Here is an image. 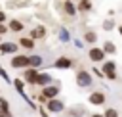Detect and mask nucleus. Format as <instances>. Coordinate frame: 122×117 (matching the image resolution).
Returning a JSON list of instances; mask_svg holds the SVG:
<instances>
[{"instance_id": "nucleus-1", "label": "nucleus", "mask_w": 122, "mask_h": 117, "mask_svg": "<svg viewBox=\"0 0 122 117\" xmlns=\"http://www.w3.org/2000/svg\"><path fill=\"white\" fill-rule=\"evenodd\" d=\"M59 82H55V84H48V86H44L42 88V92H40V100H44V102H48V100H51V98H57L59 96Z\"/></svg>"}, {"instance_id": "nucleus-2", "label": "nucleus", "mask_w": 122, "mask_h": 117, "mask_svg": "<svg viewBox=\"0 0 122 117\" xmlns=\"http://www.w3.org/2000/svg\"><path fill=\"white\" fill-rule=\"evenodd\" d=\"M92 82H93V77H92V73H88V71H78L76 73V84L78 86H82V88H88V86H92Z\"/></svg>"}, {"instance_id": "nucleus-3", "label": "nucleus", "mask_w": 122, "mask_h": 117, "mask_svg": "<svg viewBox=\"0 0 122 117\" xmlns=\"http://www.w3.org/2000/svg\"><path fill=\"white\" fill-rule=\"evenodd\" d=\"M103 75L107 77V79H111V81H114L116 79V63L112 61V59H105V63H103Z\"/></svg>"}, {"instance_id": "nucleus-4", "label": "nucleus", "mask_w": 122, "mask_h": 117, "mask_svg": "<svg viewBox=\"0 0 122 117\" xmlns=\"http://www.w3.org/2000/svg\"><path fill=\"white\" fill-rule=\"evenodd\" d=\"M46 109H48L50 113H61V111L65 109V104H63V100H59V98H51V100L46 102Z\"/></svg>"}, {"instance_id": "nucleus-5", "label": "nucleus", "mask_w": 122, "mask_h": 117, "mask_svg": "<svg viewBox=\"0 0 122 117\" xmlns=\"http://www.w3.org/2000/svg\"><path fill=\"white\" fill-rule=\"evenodd\" d=\"M10 63H11V67H15V69H27V67H29V56L15 54Z\"/></svg>"}, {"instance_id": "nucleus-6", "label": "nucleus", "mask_w": 122, "mask_h": 117, "mask_svg": "<svg viewBox=\"0 0 122 117\" xmlns=\"http://www.w3.org/2000/svg\"><path fill=\"white\" fill-rule=\"evenodd\" d=\"M23 81H25L27 84H36V81H38V69L27 67V69L23 71Z\"/></svg>"}, {"instance_id": "nucleus-7", "label": "nucleus", "mask_w": 122, "mask_h": 117, "mask_svg": "<svg viewBox=\"0 0 122 117\" xmlns=\"http://www.w3.org/2000/svg\"><path fill=\"white\" fill-rule=\"evenodd\" d=\"M88 56H90V59H92L93 63H99V61L105 59V52H103V48H97V46H92L90 52H88Z\"/></svg>"}, {"instance_id": "nucleus-8", "label": "nucleus", "mask_w": 122, "mask_h": 117, "mask_svg": "<svg viewBox=\"0 0 122 117\" xmlns=\"http://www.w3.org/2000/svg\"><path fill=\"white\" fill-rule=\"evenodd\" d=\"M17 48H19L17 42H10V40L0 42V54H17Z\"/></svg>"}, {"instance_id": "nucleus-9", "label": "nucleus", "mask_w": 122, "mask_h": 117, "mask_svg": "<svg viewBox=\"0 0 122 117\" xmlns=\"http://www.w3.org/2000/svg\"><path fill=\"white\" fill-rule=\"evenodd\" d=\"M88 100H90L92 105H103V104H105V94H103L101 90H93Z\"/></svg>"}, {"instance_id": "nucleus-10", "label": "nucleus", "mask_w": 122, "mask_h": 117, "mask_svg": "<svg viewBox=\"0 0 122 117\" xmlns=\"http://www.w3.org/2000/svg\"><path fill=\"white\" fill-rule=\"evenodd\" d=\"M53 67L55 69H69V67H72V59L71 58H57L55 61H53Z\"/></svg>"}, {"instance_id": "nucleus-11", "label": "nucleus", "mask_w": 122, "mask_h": 117, "mask_svg": "<svg viewBox=\"0 0 122 117\" xmlns=\"http://www.w3.org/2000/svg\"><path fill=\"white\" fill-rule=\"evenodd\" d=\"M40 65H44V58H42V56H38V54H30V56H29V67L38 69Z\"/></svg>"}, {"instance_id": "nucleus-12", "label": "nucleus", "mask_w": 122, "mask_h": 117, "mask_svg": "<svg viewBox=\"0 0 122 117\" xmlns=\"http://www.w3.org/2000/svg\"><path fill=\"white\" fill-rule=\"evenodd\" d=\"M32 40H38V38H44L46 36V27H34V29H30V35H29Z\"/></svg>"}, {"instance_id": "nucleus-13", "label": "nucleus", "mask_w": 122, "mask_h": 117, "mask_svg": "<svg viewBox=\"0 0 122 117\" xmlns=\"http://www.w3.org/2000/svg\"><path fill=\"white\" fill-rule=\"evenodd\" d=\"M51 82H53V79H51L50 73H38V81H36V84H40V86L44 88V86H48V84H51Z\"/></svg>"}, {"instance_id": "nucleus-14", "label": "nucleus", "mask_w": 122, "mask_h": 117, "mask_svg": "<svg viewBox=\"0 0 122 117\" xmlns=\"http://www.w3.org/2000/svg\"><path fill=\"white\" fill-rule=\"evenodd\" d=\"M21 48H25V50H32L34 48V40L30 38V36H23V38H19V42H17Z\"/></svg>"}, {"instance_id": "nucleus-15", "label": "nucleus", "mask_w": 122, "mask_h": 117, "mask_svg": "<svg viewBox=\"0 0 122 117\" xmlns=\"http://www.w3.org/2000/svg\"><path fill=\"white\" fill-rule=\"evenodd\" d=\"M8 29L13 31V33H21V31H23V23H21L19 19H11L10 25H8Z\"/></svg>"}, {"instance_id": "nucleus-16", "label": "nucleus", "mask_w": 122, "mask_h": 117, "mask_svg": "<svg viewBox=\"0 0 122 117\" xmlns=\"http://www.w3.org/2000/svg\"><path fill=\"white\" fill-rule=\"evenodd\" d=\"M63 10H65L67 15H74V13H76V6H74L71 0H67V2L63 4Z\"/></svg>"}, {"instance_id": "nucleus-17", "label": "nucleus", "mask_w": 122, "mask_h": 117, "mask_svg": "<svg viewBox=\"0 0 122 117\" xmlns=\"http://www.w3.org/2000/svg\"><path fill=\"white\" fill-rule=\"evenodd\" d=\"M103 52H105V54H116V46H114V42L107 40V42L103 44Z\"/></svg>"}, {"instance_id": "nucleus-18", "label": "nucleus", "mask_w": 122, "mask_h": 117, "mask_svg": "<svg viewBox=\"0 0 122 117\" xmlns=\"http://www.w3.org/2000/svg\"><path fill=\"white\" fill-rule=\"evenodd\" d=\"M92 10V2L90 0H80V4L76 6V12H88Z\"/></svg>"}, {"instance_id": "nucleus-19", "label": "nucleus", "mask_w": 122, "mask_h": 117, "mask_svg": "<svg viewBox=\"0 0 122 117\" xmlns=\"http://www.w3.org/2000/svg\"><path fill=\"white\" fill-rule=\"evenodd\" d=\"M84 40H86L88 44H93V42H97V35H95L93 31H86V35H84Z\"/></svg>"}, {"instance_id": "nucleus-20", "label": "nucleus", "mask_w": 122, "mask_h": 117, "mask_svg": "<svg viewBox=\"0 0 122 117\" xmlns=\"http://www.w3.org/2000/svg\"><path fill=\"white\" fill-rule=\"evenodd\" d=\"M11 84L15 86V90H17L19 94L25 92V90H23V88H25V81H23V79H15V81H11Z\"/></svg>"}, {"instance_id": "nucleus-21", "label": "nucleus", "mask_w": 122, "mask_h": 117, "mask_svg": "<svg viewBox=\"0 0 122 117\" xmlns=\"http://www.w3.org/2000/svg\"><path fill=\"white\" fill-rule=\"evenodd\" d=\"M69 115H72V117H80V115H84V107H82V105L71 107V109H69Z\"/></svg>"}, {"instance_id": "nucleus-22", "label": "nucleus", "mask_w": 122, "mask_h": 117, "mask_svg": "<svg viewBox=\"0 0 122 117\" xmlns=\"http://www.w3.org/2000/svg\"><path fill=\"white\" fill-rule=\"evenodd\" d=\"M59 40H61V42H69V40H71L69 31H67V29H63V27H61V31H59Z\"/></svg>"}, {"instance_id": "nucleus-23", "label": "nucleus", "mask_w": 122, "mask_h": 117, "mask_svg": "<svg viewBox=\"0 0 122 117\" xmlns=\"http://www.w3.org/2000/svg\"><path fill=\"white\" fill-rule=\"evenodd\" d=\"M105 117H120L118 115V111L114 109V107H109V109H105V113H103Z\"/></svg>"}, {"instance_id": "nucleus-24", "label": "nucleus", "mask_w": 122, "mask_h": 117, "mask_svg": "<svg viewBox=\"0 0 122 117\" xmlns=\"http://www.w3.org/2000/svg\"><path fill=\"white\" fill-rule=\"evenodd\" d=\"M112 27H114V21H112V19H105L103 29H105V31H112Z\"/></svg>"}, {"instance_id": "nucleus-25", "label": "nucleus", "mask_w": 122, "mask_h": 117, "mask_svg": "<svg viewBox=\"0 0 122 117\" xmlns=\"http://www.w3.org/2000/svg\"><path fill=\"white\" fill-rule=\"evenodd\" d=\"M0 77H2V79H4L6 82H10V84H11V79H10V75L6 73V69H4L2 65H0Z\"/></svg>"}, {"instance_id": "nucleus-26", "label": "nucleus", "mask_w": 122, "mask_h": 117, "mask_svg": "<svg viewBox=\"0 0 122 117\" xmlns=\"http://www.w3.org/2000/svg\"><path fill=\"white\" fill-rule=\"evenodd\" d=\"M0 109H10L8 100H6V98H2V96H0Z\"/></svg>"}, {"instance_id": "nucleus-27", "label": "nucleus", "mask_w": 122, "mask_h": 117, "mask_svg": "<svg viewBox=\"0 0 122 117\" xmlns=\"http://www.w3.org/2000/svg\"><path fill=\"white\" fill-rule=\"evenodd\" d=\"M38 111H40V117H50V111H48L46 107H40Z\"/></svg>"}, {"instance_id": "nucleus-28", "label": "nucleus", "mask_w": 122, "mask_h": 117, "mask_svg": "<svg viewBox=\"0 0 122 117\" xmlns=\"http://www.w3.org/2000/svg\"><path fill=\"white\" fill-rule=\"evenodd\" d=\"M0 117H11L10 109H0Z\"/></svg>"}, {"instance_id": "nucleus-29", "label": "nucleus", "mask_w": 122, "mask_h": 117, "mask_svg": "<svg viewBox=\"0 0 122 117\" xmlns=\"http://www.w3.org/2000/svg\"><path fill=\"white\" fill-rule=\"evenodd\" d=\"M74 46L82 50V48H84V42H82V40H78V38H74Z\"/></svg>"}, {"instance_id": "nucleus-30", "label": "nucleus", "mask_w": 122, "mask_h": 117, "mask_svg": "<svg viewBox=\"0 0 122 117\" xmlns=\"http://www.w3.org/2000/svg\"><path fill=\"white\" fill-rule=\"evenodd\" d=\"M8 31H10V29H8V27H6L4 23H0V35H6Z\"/></svg>"}, {"instance_id": "nucleus-31", "label": "nucleus", "mask_w": 122, "mask_h": 117, "mask_svg": "<svg viewBox=\"0 0 122 117\" xmlns=\"http://www.w3.org/2000/svg\"><path fill=\"white\" fill-rule=\"evenodd\" d=\"M93 75H97V77H105L103 71H99V69H93Z\"/></svg>"}, {"instance_id": "nucleus-32", "label": "nucleus", "mask_w": 122, "mask_h": 117, "mask_svg": "<svg viewBox=\"0 0 122 117\" xmlns=\"http://www.w3.org/2000/svg\"><path fill=\"white\" fill-rule=\"evenodd\" d=\"M4 21H6V13H4V12H0V23H4Z\"/></svg>"}, {"instance_id": "nucleus-33", "label": "nucleus", "mask_w": 122, "mask_h": 117, "mask_svg": "<svg viewBox=\"0 0 122 117\" xmlns=\"http://www.w3.org/2000/svg\"><path fill=\"white\" fill-rule=\"evenodd\" d=\"M92 117H105V115H103V113H93Z\"/></svg>"}, {"instance_id": "nucleus-34", "label": "nucleus", "mask_w": 122, "mask_h": 117, "mask_svg": "<svg viewBox=\"0 0 122 117\" xmlns=\"http://www.w3.org/2000/svg\"><path fill=\"white\" fill-rule=\"evenodd\" d=\"M118 33H120V36H122V25H120V27H118Z\"/></svg>"}, {"instance_id": "nucleus-35", "label": "nucleus", "mask_w": 122, "mask_h": 117, "mask_svg": "<svg viewBox=\"0 0 122 117\" xmlns=\"http://www.w3.org/2000/svg\"><path fill=\"white\" fill-rule=\"evenodd\" d=\"M0 36H2V35H0Z\"/></svg>"}]
</instances>
